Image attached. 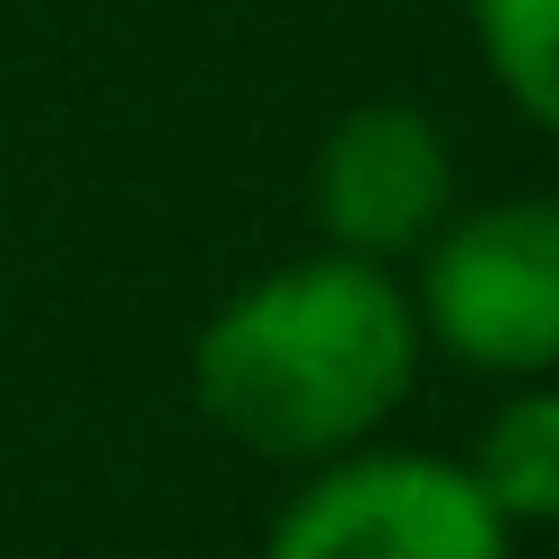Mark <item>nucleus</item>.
I'll list each match as a JSON object with an SVG mask.
<instances>
[{"label": "nucleus", "mask_w": 559, "mask_h": 559, "mask_svg": "<svg viewBox=\"0 0 559 559\" xmlns=\"http://www.w3.org/2000/svg\"><path fill=\"white\" fill-rule=\"evenodd\" d=\"M454 210L445 131L419 105H349L314 148V227L332 253H419Z\"/></svg>", "instance_id": "20e7f679"}, {"label": "nucleus", "mask_w": 559, "mask_h": 559, "mask_svg": "<svg viewBox=\"0 0 559 559\" xmlns=\"http://www.w3.org/2000/svg\"><path fill=\"white\" fill-rule=\"evenodd\" d=\"M262 559H507V515L445 454H323Z\"/></svg>", "instance_id": "7ed1b4c3"}, {"label": "nucleus", "mask_w": 559, "mask_h": 559, "mask_svg": "<svg viewBox=\"0 0 559 559\" xmlns=\"http://www.w3.org/2000/svg\"><path fill=\"white\" fill-rule=\"evenodd\" d=\"M472 480L507 524H559V384L515 393L480 445H472Z\"/></svg>", "instance_id": "39448f33"}, {"label": "nucleus", "mask_w": 559, "mask_h": 559, "mask_svg": "<svg viewBox=\"0 0 559 559\" xmlns=\"http://www.w3.org/2000/svg\"><path fill=\"white\" fill-rule=\"evenodd\" d=\"M472 35L515 114L559 131V0H472Z\"/></svg>", "instance_id": "423d86ee"}, {"label": "nucleus", "mask_w": 559, "mask_h": 559, "mask_svg": "<svg viewBox=\"0 0 559 559\" xmlns=\"http://www.w3.org/2000/svg\"><path fill=\"white\" fill-rule=\"evenodd\" d=\"M419 323L489 376H559V201H489L428 236Z\"/></svg>", "instance_id": "f03ea898"}, {"label": "nucleus", "mask_w": 559, "mask_h": 559, "mask_svg": "<svg viewBox=\"0 0 559 559\" xmlns=\"http://www.w3.org/2000/svg\"><path fill=\"white\" fill-rule=\"evenodd\" d=\"M419 376V306L367 253H314L245 280L192 341V402L271 463L367 445Z\"/></svg>", "instance_id": "f257e3e1"}]
</instances>
